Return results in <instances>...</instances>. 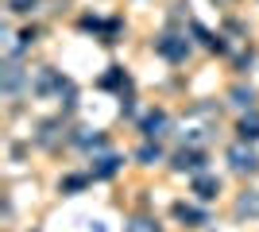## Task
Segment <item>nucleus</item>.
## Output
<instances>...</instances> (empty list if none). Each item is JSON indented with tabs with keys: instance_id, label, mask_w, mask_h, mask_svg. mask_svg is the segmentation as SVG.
<instances>
[{
	"instance_id": "1",
	"label": "nucleus",
	"mask_w": 259,
	"mask_h": 232,
	"mask_svg": "<svg viewBox=\"0 0 259 232\" xmlns=\"http://www.w3.org/2000/svg\"><path fill=\"white\" fill-rule=\"evenodd\" d=\"M155 51H159L166 62H186L190 58V39L178 31H162L159 39H155Z\"/></svg>"
},
{
	"instance_id": "2",
	"label": "nucleus",
	"mask_w": 259,
	"mask_h": 232,
	"mask_svg": "<svg viewBox=\"0 0 259 232\" xmlns=\"http://www.w3.org/2000/svg\"><path fill=\"white\" fill-rule=\"evenodd\" d=\"M228 163H232L236 174H251V170H259V155L251 147H244V140H240V144L228 147Z\"/></svg>"
},
{
	"instance_id": "3",
	"label": "nucleus",
	"mask_w": 259,
	"mask_h": 232,
	"mask_svg": "<svg viewBox=\"0 0 259 232\" xmlns=\"http://www.w3.org/2000/svg\"><path fill=\"white\" fill-rule=\"evenodd\" d=\"M166 128H170V116H166L162 109H151L147 116H143V124H140V132L147 135V140H162Z\"/></svg>"
},
{
	"instance_id": "4",
	"label": "nucleus",
	"mask_w": 259,
	"mask_h": 232,
	"mask_svg": "<svg viewBox=\"0 0 259 232\" xmlns=\"http://www.w3.org/2000/svg\"><path fill=\"white\" fill-rule=\"evenodd\" d=\"M194 194L201 201H213L217 194H221V178H217V174H197L194 178Z\"/></svg>"
},
{
	"instance_id": "5",
	"label": "nucleus",
	"mask_w": 259,
	"mask_h": 232,
	"mask_svg": "<svg viewBox=\"0 0 259 232\" xmlns=\"http://www.w3.org/2000/svg\"><path fill=\"white\" fill-rule=\"evenodd\" d=\"M205 163V155L197 151V147H182V151L174 155V170H201Z\"/></svg>"
},
{
	"instance_id": "6",
	"label": "nucleus",
	"mask_w": 259,
	"mask_h": 232,
	"mask_svg": "<svg viewBox=\"0 0 259 232\" xmlns=\"http://www.w3.org/2000/svg\"><path fill=\"white\" fill-rule=\"evenodd\" d=\"M236 132H240V140H244V144H248V140H259V112H255V109H248L244 116H240Z\"/></svg>"
},
{
	"instance_id": "7",
	"label": "nucleus",
	"mask_w": 259,
	"mask_h": 232,
	"mask_svg": "<svg viewBox=\"0 0 259 232\" xmlns=\"http://www.w3.org/2000/svg\"><path fill=\"white\" fill-rule=\"evenodd\" d=\"M236 217H259V190H248L236 201Z\"/></svg>"
},
{
	"instance_id": "8",
	"label": "nucleus",
	"mask_w": 259,
	"mask_h": 232,
	"mask_svg": "<svg viewBox=\"0 0 259 232\" xmlns=\"http://www.w3.org/2000/svg\"><path fill=\"white\" fill-rule=\"evenodd\" d=\"M116 170H120V155H101L93 166V178H112Z\"/></svg>"
},
{
	"instance_id": "9",
	"label": "nucleus",
	"mask_w": 259,
	"mask_h": 232,
	"mask_svg": "<svg viewBox=\"0 0 259 232\" xmlns=\"http://www.w3.org/2000/svg\"><path fill=\"white\" fill-rule=\"evenodd\" d=\"M159 155H162V151H159V140H155V144L147 140V144L136 151V159H140V163H159Z\"/></svg>"
},
{
	"instance_id": "10",
	"label": "nucleus",
	"mask_w": 259,
	"mask_h": 232,
	"mask_svg": "<svg viewBox=\"0 0 259 232\" xmlns=\"http://www.w3.org/2000/svg\"><path fill=\"white\" fill-rule=\"evenodd\" d=\"M228 97H232V105H240V109H251V101H255V93H251V89H244V85H236L232 93H228Z\"/></svg>"
},
{
	"instance_id": "11",
	"label": "nucleus",
	"mask_w": 259,
	"mask_h": 232,
	"mask_svg": "<svg viewBox=\"0 0 259 232\" xmlns=\"http://www.w3.org/2000/svg\"><path fill=\"white\" fill-rule=\"evenodd\" d=\"M174 213L182 217V221H194V224H205V213H197V209H190V205H174Z\"/></svg>"
},
{
	"instance_id": "12",
	"label": "nucleus",
	"mask_w": 259,
	"mask_h": 232,
	"mask_svg": "<svg viewBox=\"0 0 259 232\" xmlns=\"http://www.w3.org/2000/svg\"><path fill=\"white\" fill-rule=\"evenodd\" d=\"M16 85H20V66H16V62H8V70H4V89H8V93H16Z\"/></svg>"
},
{
	"instance_id": "13",
	"label": "nucleus",
	"mask_w": 259,
	"mask_h": 232,
	"mask_svg": "<svg viewBox=\"0 0 259 232\" xmlns=\"http://www.w3.org/2000/svg\"><path fill=\"white\" fill-rule=\"evenodd\" d=\"M128 232H159V224L147 221V217H136V221L128 224Z\"/></svg>"
},
{
	"instance_id": "14",
	"label": "nucleus",
	"mask_w": 259,
	"mask_h": 232,
	"mask_svg": "<svg viewBox=\"0 0 259 232\" xmlns=\"http://www.w3.org/2000/svg\"><path fill=\"white\" fill-rule=\"evenodd\" d=\"M35 4H39V0H8V8L16 12V16H23V12H31Z\"/></svg>"
},
{
	"instance_id": "15",
	"label": "nucleus",
	"mask_w": 259,
	"mask_h": 232,
	"mask_svg": "<svg viewBox=\"0 0 259 232\" xmlns=\"http://www.w3.org/2000/svg\"><path fill=\"white\" fill-rule=\"evenodd\" d=\"M120 81H124V70H120V66H112V74H108L105 81H101V85H108V89H112V85H120Z\"/></svg>"
},
{
	"instance_id": "16",
	"label": "nucleus",
	"mask_w": 259,
	"mask_h": 232,
	"mask_svg": "<svg viewBox=\"0 0 259 232\" xmlns=\"http://www.w3.org/2000/svg\"><path fill=\"white\" fill-rule=\"evenodd\" d=\"M81 186H85V178H66V182H62V190H81Z\"/></svg>"
}]
</instances>
